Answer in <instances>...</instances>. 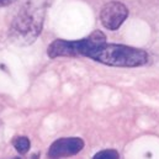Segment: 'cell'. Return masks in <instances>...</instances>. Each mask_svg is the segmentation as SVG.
Here are the masks:
<instances>
[{
  "instance_id": "obj_1",
  "label": "cell",
  "mask_w": 159,
  "mask_h": 159,
  "mask_svg": "<svg viewBox=\"0 0 159 159\" xmlns=\"http://www.w3.org/2000/svg\"><path fill=\"white\" fill-rule=\"evenodd\" d=\"M88 58L102 63L109 67L119 68H137L146 66L149 61V54L141 48L116 44V43H104L94 48Z\"/></svg>"
},
{
  "instance_id": "obj_2",
  "label": "cell",
  "mask_w": 159,
  "mask_h": 159,
  "mask_svg": "<svg viewBox=\"0 0 159 159\" xmlns=\"http://www.w3.org/2000/svg\"><path fill=\"white\" fill-rule=\"evenodd\" d=\"M44 19V7L35 1L25 4L11 22L9 36L20 46L34 43L40 36Z\"/></svg>"
},
{
  "instance_id": "obj_3",
  "label": "cell",
  "mask_w": 159,
  "mask_h": 159,
  "mask_svg": "<svg viewBox=\"0 0 159 159\" xmlns=\"http://www.w3.org/2000/svg\"><path fill=\"white\" fill-rule=\"evenodd\" d=\"M106 43V36L102 31L95 30L88 37L77 41L56 40L48 48L47 54L49 58L58 57H88V54L96 47Z\"/></svg>"
},
{
  "instance_id": "obj_4",
  "label": "cell",
  "mask_w": 159,
  "mask_h": 159,
  "mask_svg": "<svg viewBox=\"0 0 159 159\" xmlns=\"http://www.w3.org/2000/svg\"><path fill=\"white\" fill-rule=\"evenodd\" d=\"M128 16V9L120 1L106 2L100 11V21L102 26L110 31H116Z\"/></svg>"
},
{
  "instance_id": "obj_5",
  "label": "cell",
  "mask_w": 159,
  "mask_h": 159,
  "mask_svg": "<svg viewBox=\"0 0 159 159\" xmlns=\"http://www.w3.org/2000/svg\"><path fill=\"white\" fill-rule=\"evenodd\" d=\"M84 148V141L80 137H63L54 141L48 149L49 159L69 158L81 152Z\"/></svg>"
},
{
  "instance_id": "obj_6",
  "label": "cell",
  "mask_w": 159,
  "mask_h": 159,
  "mask_svg": "<svg viewBox=\"0 0 159 159\" xmlns=\"http://www.w3.org/2000/svg\"><path fill=\"white\" fill-rule=\"evenodd\" d=\"M12 146L14 148L20 153V154H26L29 151H30V139L25 136H19V137H15L14 141H12Z\"/></svg>"
},
{
  "instance_id": "obj_7",
  "label": "cell",
  "mask_w": 159,
  "mask_h": 159,
  "mask_svg": "<svg viewBox=\"0 0 159 159\" xmlns=\"http://www.w3.org/2000/svg\"><path fill=\"white\" fill-rule=\"evenodd\" d=\"M93 159H120V153L116 149H102L98 152Z\"/></svg>"
},
{
  "instance_id": "obj_8",
  "label": "cell",
  "mask_w": 159,
  "mask_h": 159,
  "mask_svg": "<svg viewBox=\"0 0 159 159\" xmlns=\"http://www.w3.org/2000/svg\"><path fill=\"white\" fill-rule=\"evenodd\" d=\"M16 0H0V7H4V6H7L12 2H15Z\"/></svg>"
},
{
  "instance_id": "obj_9",
  "label": "cell",
  "mask_w": 159,
  "mask_h": 159,
  "mask_svg": "<svg viewBox=\"0 0 159 159\" xmlns=\"http://www.w3.org/2000/svg\"><path fill=\"white\" fill-rule=\"evenodd\" d=\"M15 159H20V158H15ZM31 159H37V157H36V156H34V157H32Z\"/></svg>"
}]
</instances>
